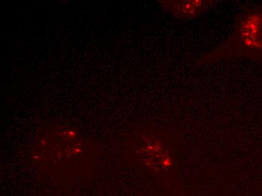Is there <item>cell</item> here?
Listing matches in <instances>:
<instances>
[{"label": "cell", "mask_w": 262, "mask_h": 196, "mask_svg": "<svg viewBox=\"0 0 262 196\" xmlns=\"http://www.w3.org/2000/svg\"><path fill=\"white\" fill-rule=\"evenodd\" d=\"M236 57L262 60V7L249 8L239 14L228 39L200 57L196 65L220 63Z\"/></svg>", "instance_id": "obj_1"}, {"label": "cell", "mask_w": 262, "mask_h": 196, "mask_svg": "<svg viewBox=\"0 0 262 196\" xmlns=\"http://www.w3.org/2000/svg\"><path fill=\"white\" fill-rule=\"evenodd\" d=\"M215 0H168L161 2V6L174 17L181 20H193L217 4Z\"/></svg>", "instance_id": "obj_2"}]
</instances>
